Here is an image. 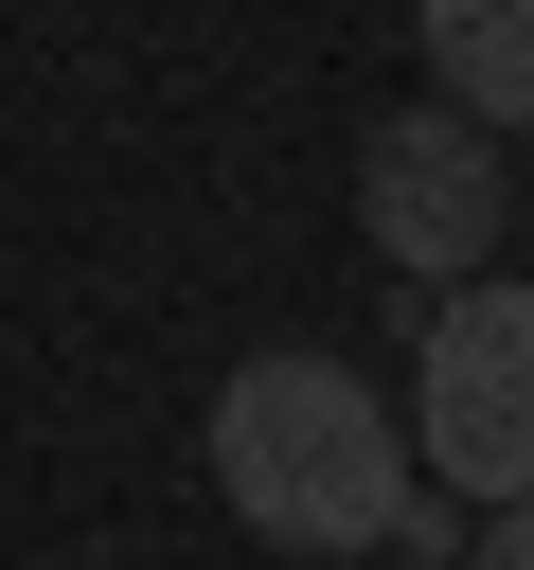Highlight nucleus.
<instances>
[{"label": "nucleus", "mask_w": 534, "mask_h": 570, "mask_svg": "<svg viewBox=\"0 0 534 570\" xmlns=\"http://www.w3.org/2000/svg\"><path fill=\"white\" fill-rule=\"evenodd\" d=\"M214 499L267 552H374L392 499H409V445H392V410L338 356H249L214 392Z\"/></svg>", "instance_id": "1"}, {"label": "nucleus", "mask_w": 534, "mask_h": 570, "mask_svg": "<svg viewBox=\"0 0 534 570\" xmlns=\"http://www.w3.org/2000/svg\"><path fill=\"white\" fill-rule=\"evenodd\" d=\"M409 463L445 499H534V285L463 267L409 356Z\"/></svg>", "instance_id": "2"}, {"label": "nucleus", "mask_w": 534, "mask_h": 570, "mask_svg": "<svg viewBox=\"0 0 534 570\" xmlns=\"http://www.w3.org/2000/svg\"><path fill=\"white\" fill-rule=\"evenodd\" d=\"M498 214H516L498 125H463V107H392V125H374V160H356V232H374L392 267L463 285V267L498 249Z\"/></svg>", "instance_id": "3"}, {"label": "nucleus", "mask_w": 534, "mask_h": 570, "mask_svg": "<svg viewBox=\"0 0 534 570\" xmlns=\"http://www.w3.org/2000/svg\"><path fill=\"white\" fill-rule=\"evenodd\" d=\"M409 36H427L463 125H498V142L534 125V0H409Z\"/></svg>", "instance_id": "4"}, {"label": "nucleus", "mask_w": 534, "mask_h": 570, "mask_svg": "<svg viewBox=\"0 0 534 570\" xmlns=\"http://www.w3.org/2000/svg\"><path fill=\"white\" fill-rule=\"evenodd\" d=\"M481 570H534V499H481Z\"/></svg>", "instance_id": "5"}]
</instances>
